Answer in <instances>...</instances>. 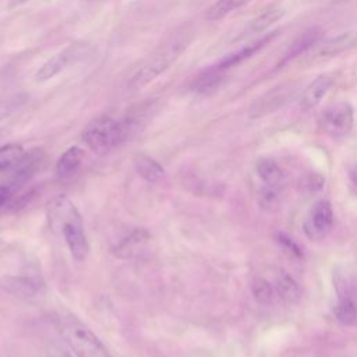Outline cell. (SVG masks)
Returning a JSON list of instances; mask_svg holds the SVG:
<instances>
[{
    "instance_id": "15",
    "label": "cell",
    "mask_w": 357,
    "mask_h": 357,
    "mask_svg": "<svg viewBox=\"0 0 357 357\" xmlns=\"http://www.w3.org/2000/svg\"><path fill=\"white\" fill-rule=\"evenodd\" d=\"M84 160V151L79 146H71L63 152V155L56 162V174L60 178H67L73 176Z\"/></svg>"
},
{
    "instance_id": "5",
    "label": "cell",
    "mask_w": 357,
    "mask_h": 357,
    "mask_svg": "<svg viewBox=\"0 0 357 357\" xmlns=\"http://www.w3.org/2000/svg\"><path fill=\"white\" fill-rule=\"evenodd\" d=\"M91 54V46L88 43H71L61 52L49 59L35 74L36 82H45L52 79L70 66H74Z\"/></svg>"
},
{
    "instance_id": "9",
    "label": "cell",
    "mask_w": 357,
    "mask_h": 357,
    "mask_svg": "<svg viewBox=\"0 0 357 357\" xmlns=\"http://www.w3.org/2000/svg\"><path fill=\"white\" fill-rule=\"evenodd\" d=\"M278 35H279V31H272V32H268V33L262 35L261 38H258V39L244 45L238 50L225 56L219 63L215 64V67L222 70V71H226L227 68H231V67H234V66H237V64L251 59L254 54L259 53L264 47H266Z\"/></svg>"
},
{
    "instance_id": "18",
    "label": "cell",
    "mask_w": 357,
    "mask_h": 357,
    "mask_svg": "<svg viewBox=\"0 0 357 357\" xmlns=\"http://www.w3.org/2000/svg\"><path fill=\"white\" fill-rule=\"evenodd\" d=\"M257 173L266 187L278 188L284 183V173L280 166L272 159H261L257 163Z\"/></svg>"
},
{
    "instance_id": "30",
    "label": "cell",
    "mask_w": 357,
    "mask_h": 357,
    "mask_svg": "<svg viewBox=\"0 0 357 357\" xmlns=\"http://www.w3.org/2000/svg\"><path fill=\"white\" fill-rule=\"evenodd\" d=\"M349 177L351 180V183L354 185H357V166H353L350 170H349Z\"/></svg>"
},
{
    "instance_id": "7",
    "label": "cell",
    "mask_w": 357,
    "mask_h": 357,
    "mask_svg": "<svg viewBox=\"0 0 357 357\" xmlns=\"http://www.w3.org/2000/svg\"><path fill=\"white\" fill-rule=\"evenodd\" d=\"M45 159L46 155L42 148H32L28 152H24L17 165L13 167V176L8 187L14 190L29 181L42 169Z\"/></svg>"
},
{
    "instance_id": "8",
    "label": "cell",
    "mask_w": 357,
    "mask_h": 357,
    "mask_svg": "<svg viewBox=\"0 0 357 357\" xmlns=\"http://www.w3.org/2000/svg\"><path fill=\"white\" fill-rule=\"evenodd\" d=\"M293 93H294V89L291 84H282L279 86H275L269 92H265L261 98L255 99L248 113L252 119L272 113L273 110L284 105L287 99L291 98Z\"/></svg>"
},
{
    "instance_id": "16",
    "label": "cell",
    "mask_w": 357,
    "mask_h": 357,
    "mask_svg": "<svg viewBox=\"0 0 357 357\" xmlns=\"http://www.w3.org/2000/svg\"><path fill=\"white\" fill-rule=\"evenodd\" d=\"M223 73L225 71L216 68L215 66L205 68L192 79V84H191L192 91L198 93H211L216 91L223 81Z\"/></svg>"
},
{
    "instance_id": "29",
    "label": "cell",
    "mask_w": 357,
    "mask_h": 357,
    "mask_svg": "<svg viewBox=\"0 0 357 357\" xmlns=\"http://www.w3.org/2000/svg\"><path fill=\"white\" fill-rule=\"evenodd\" d=\"M11 188L8 185H0V209L7 204L11 197Z\"/></svg>"
},
{
    "instance_id": "3",
    "label": "cell",
    "mask_w": 357,
    "mask_h": 357,
    "mask_svg": "<svg viewBox=\"0 0 357 357\" xmlns=\"http://www.w3.org/2000/svg\"><path fill=\"white\" fill-rule=\"evenodd\" d=\"M131 132L132 128L126 119L117 120L102 114L84 128L82 139L95 153L103 155L123 144Z\"/></svg>"
},
{
    "instance_id": "26",
    "label": "cell",
    "mask_w": 357,
    "mask_h": 357,
    "mask_svg": "<svg viewBox=\"0 0 357 357\" xmlns=\"http://www.w3.org/2000/svg\"><path fill=\"white\" fill-rule=\"evenodd\" d=\"M10 286L13 289V291L22 294V296H28V297H32V296L40 293V287H42L40 282H38V279H33V278L13 279Z\"/></svg>"
},
{
    "instance_id": "1",
    "label": "cell",
    "mask_w": 357,
    "mask_h": 357,
    "mask_svg": "<svg viewBox=\"0 0 357 357\" xmlns=\"http://www.w3.org/2000/svg\"><path fill=\"white\" fill-rule=\"evenodd\" d=\"M47 220L50 229L64 240L71 257L78 262L85 261L89 255V243L82 218L68 197L59 194L50 199Z\"/></svg>"
},
{
    "instance_id": "10",
    "label": "cell",
    "mask_w": 357,
    "mask_h": 357,
    "mask_svg": "<svg viewBox=\"0 0 357 357\" xmlns=\"http://www.w3.org/2000/svg\"><path fill=\"white\" fill-rule=\"evenodd\" d=\"M333 225V211L328 201H318L310 215V220L307 225V233L310 237L318 238L325 236Z\"/></svg>"
},
{
    "instance_id": "2",
    "label": "cell",
    "mask_w": 357,
    "mask_h": 357,
    "mask_svg": "<svg viewBox=\"0 0 357 357\" xmlns=\"http://www.w3.org/2000/svg\"><path fill=\"white\" fill-rule=\"evenodd\" d=\"M191 39V32L184 28L183 31L176 32L167 40H165L134 73L128 82L130 91H138L146 86L162 73H165L188 47Z\"/></svg>"
},
{
    "instance_id": "25",
    "label": "cell",
    "mask_w": 357,
    "mask_h": 357,
    "mask_svg": "<svg viewBox=\"0 0 357 357\" xmlns=\"http://www.w3.org/2000/svg\"><path fill=\"white\" fill-rule=\"evenodd\" d=\"M251 290L252 294L255 297V300L259 304L268 305L273 301V294H275V287L264 278H255L252 284H251Z\"/></svg>"
},
{
    "instance_id": "24",
    "label": "cell",
    "mask_w": 357,
    "mask_h": 357,
    "mask_svg": "<svg viewBox=\"0 0 357 357\" xmlns=\"http://www.w3.org/2000/svg\"><path fill=\"white\" fill-rule=\"evenodd\" d=\"M28 100L26 93L17 92L7 95L4 98H0V123L10 117L13 113H15L18 109L22 107V105Z\"/></svg>"
},
{
    "instance_id": "22",
    "label": "cell",
    "mask_w": 357,
    "mask_h": 357,
    "mask_svg": "<svg viewBox=\"0 0 357 357\" xmlns=\"http://www.w3.org/2000/svg\"><path fill=\"white\" fill-rule=\"evenodd\" d=\"M250 0H216L206 11L205 17L209 21H218L229 15L231 11L243 7Z\"/></svg>"
},
{
    "instance_id": "6",
    "label": "cell",
    "mask_w": 357,
    "mask_h": 357,
    "mask_svg": "<svg viewBox=\"0 0 357 357\" xmlns=\"http://www.w3.org/2000/svg\"><path fill=\"white\" fill-rule=\"evenodd\" d=\"M354 123V112L349 102H337L326 107L318 120L321 130L331 137H343L350 132Z\"/></svg>"
},
{
    "instance_id": "11",
    "label": "cell",
    "mask_w": 357,
    "mask_h": 357,
    "mask_svg": "<svg viewBox=\"0 0 357 357\" xmlns=\"http://www.w3.org/2000/svg\"><path fill=\"white\" fill-rule=\"evenodd\" d=\"M333 85V77L331 74H321L314 81H311L300 98V107L304 110H310L319 105L324 96L328 93L331 86Z\"/></svg>"
},
{
    "instance_id": "17",
    "label": "cell",
    "mask_w": 357,
    "mask_h": 357,
    "mask_svg": "<svg viewBox=\"0 0 357 357\" xmlns=\"http://www.w3.org/2000/svg\"><path fill=\"white\" fill-rule=\"evenodd\" d=\"M275 290L282 300L289 304H294L301 298V290L298 283L287 272H280L275 279Z\"/></svg>"
},
{
    "instance_id": "14",
    "label": "cell",
    "mask_w": 357,
    "mask_h": 357,
    "mask_svg": "<svg viewBox=\"0 0 357 357\" xmlns=\"http://www.w3.org/2000/svg\"><path fill=\"white\" fill-rule=\"evenodd\" d=\"M321 38V31L317 28H312L310 31L303 32L284 52L282 60L278 64V68H280L282 66H284L286 63H289L290 60L301 56L303 53H305L308 49H311L312 46H315L319 42Z\"/></svg>"
},
{
    "instance_id": "19",
    "label": "cell",
    "mask_w": 357,
    "mask_h": 357,
    "mask_svg": "<svg viewBox=\"0 0 357 357\" xmlns=\"http://www.w3.org/2000/svg\"><path fill=\"white\" fill-rule=\"evenodd\" d=\"M137 173L148 183H158L165 177V169L153 158L141 155L135 159Z\"/></svg>"
},
{
    "instance_id": "12",
    "label": "cell",
    "mask_w": 357,
    "mask_h": 357,
    "mask_svg": "<svg viewBox=\"0 0 357 357\" xmlns=\"http://www.w3.org/2000/svg\"><path fill=\"white\" fill-rule=\"evenodd\" d=\"M148 240H149V233L145 229H135L127 237L120 240L112 248V252L121 259L132 258L148 243Z\"/></svg>"
},
{
    "instance_id": "21",
    "label": "cell",
    "mask_w": 357,
    "mask_h": 357,
    "mask_svg": "<svg viewBox=\"0 0 357 357\" xmlns=\"http://www.w3.org/2000/svg\"><path fill=\"white\" fill-rule=\"evenodd\" d=\"M284 15V10L279 8V7H269L266 10H264L261 14H258L254 20L250 21L248 24V29L251 32H262L265 29H268L271 25H273L275 22H278L282 17Z\"/></svg>"
},
{
    "instance_id": "27",
    "label": "cell",
    "mask_w": 357,
    "mask_h": 357,
    "mask_svg": "<svg viewBox=\"0 0 357 357\" xmlns=\"http://www.w3.org/2000/svg\"><path fill=\"white\" fill-rule=\"evenodd\" d=\"M278 243H279V244L283 247V250H286L289 254H293V255H296V257H301V255H303L300 247L293 241V238L287 237L286 234L279 233V234H278Z\"/></svg>"
},
{
    "instance_id": "28",
    "label": "cell",
    "mask_w": 357,
    "mask_h": 357,
    "mask_svg": "<svg viewBox=\"0 0 357 357\" xmlns=\"http://www.w3.org/2000/svg\"><path fill=\"white\" fill-rule=\"evenodd\" d=\"M46 357H71V354L66 347H63L57 343H52L46 349Z\"/></svg>"
},
{
    "instance_id": "4",
    "label": "cell",
    "mask_w": 357,
    "mask_h": 357,
    "mask_svg": "<svg viewBox=\"0 0 357 357\" xmlns=\"http://www.w3.org/2000/svg\"><path fill=\"white\" fill-rule=\"evenodd\" d=\"M56 328L77 357H112L98 336L77 317L71 314L59 317Z\"/></svg>"
},
{
    "instance_id": "23",
    "label": "cell",
    "mask_w": 357,
    "mask_h": 357,
    "mask_svg": "<svg viewBox=\"0 0 357 357\" xmlns=\"http://www.w3.org/2000/svg\"><path fill=\"white\" fill-rule=\"evenodd\" d=\"M22 153L24 149L18 144H7L0 146V173L13 170Z\"/></svg>"
},
{
    "instance_id": "13",
    "label": "cell",
    "mask_w": 357,
    "mask_h": 357,
    "mask_svg": "<svg viewBox=\"0 0 357 357\" xmlns=\"http://www.w3.org/2000/svg\"><path fill=\"white\" fill-rule=\"evenodd\" d=\"M356 43H357V32H343V33H339L333 38L324 40L319 45L317 54H318V57H322V59L335 57V56L343 53L344 50L353 47Z\"/></svg>"
},
{
    "instance_id": "20",
    "label": "cell",
    "mask_w": 357,
    "mask_h": 357,
    "mask_svg": "<svg viewBox=\"0 0 357 357\" xmlns=\"http://www.w3.org/2000/svg\"><path fill=\"white\" fill-rule=\"evenodd\" d=\"M333 314L342 325H357V305L353 301V298L347 294L339 296V300L333 307Z\"/></svg>"
}]
</instances>
